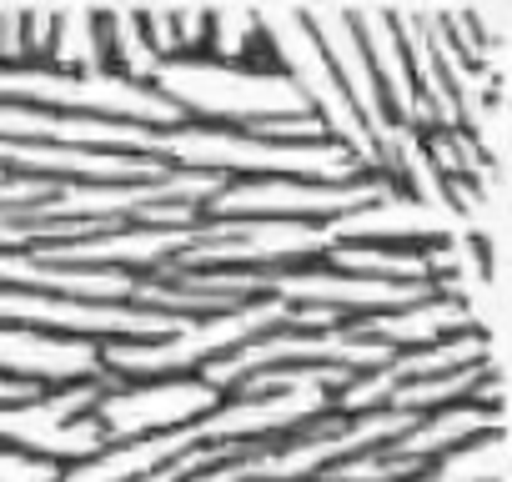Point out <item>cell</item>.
Returning <instances> with one entry per match:
<instances>
[{
  "mask_svg": "<svg viewBox=\"0 0 512 482\" xmlns=\"http://www.w3.org/2000/svg\"><path fill=\"white\" fill-rule=\"evenodd\" d=\"M497 467H502V427L442 452L437 462H427L407 482H497Z\"/></svg>",
  "mask_w": 512,
  "mask_h": 482,
  "instance_id": "5b68a950",
  "label": "cell"
},
{
  "mask_svg": "<svg viewBox=\"0 0 512 482\" xmlns=\"http://www.w3.org/2000/svg\"><path fill=\"white\" fill-rule=\"evenodd\" d=\"M337 241H442L452 236V221H447V206L437 201H422L412 191H387L347 216H332L327 221Z\"/></svg>",
  "mask_w": 512,
  "mask_h": 482,
  "instance_id": "277c9868",
  "label": "cell"
},
{
  "mask_svg": "<svg viewBox=\"0 0 512 482\" xmlns=\"http://www.w3.org/2000/svg\"><path fill=\"white\" fill-rule=\"evenodd\" d=\"M347 327L367 342H387V347H427V342H442V337H457V332H472L477 317L472 307L462 302V292H427L417 302H402V307H377V312H352Z\"/></svg>",
  "mask_w": 512,
  "mask_h": 482,
  "instance_id": "3957f363",
  "label": "cell"
},
{
  "mask_svg": "<svg viewBox=\"0 0 512 482\" xmlns=\"http://www.w3.org/2000/svg\"><path fill=\"white\" fill-rule=\"evenodd\" d=\"M226 402V387L206 382L201 372H181V377H146V382H111L91 417L106 427L111 442L121 437H146V432H166V427H186L196 417H206L211 407Z\"/></svg>",
  "mask_w": 512,
  "mask_h": 482,
  "instance_id": "7a4b0ae2",
  "label": "cell"
},
{
  "mask_svg": "<svg viewBox=\"0 0 512 482\" xmlns=\"http://www.w3.org/2000/svg\"><path fill=\"white\" fill-rule=\"evenodd\" d=\"M61 472H66L61 457H46V452H31V447L0 442V482H61Z\"/></svg>",
  "mask_w": 512,
  "mask_h": 482,
  "instance_id": "8992f818",
  "label": "cell"
},
{
  "mask_svg": "<svg viewBox=\"0 0 512 482\" xmlns=\"http://www.w3.org/2000/svg\"><path fill=\"white\" fill-rule=\"evenodd\" d=\"M156 86L186 116H201L211 126H241V131H251L256 121L312 111L307 96L282 76H241V71H216V66H166Z\"/></svg>",
  "mask_w": 512,
  "mask_h": 482,
  "instance_id": "6da1fadb",
  "label": "cell"
}]
</instances>
